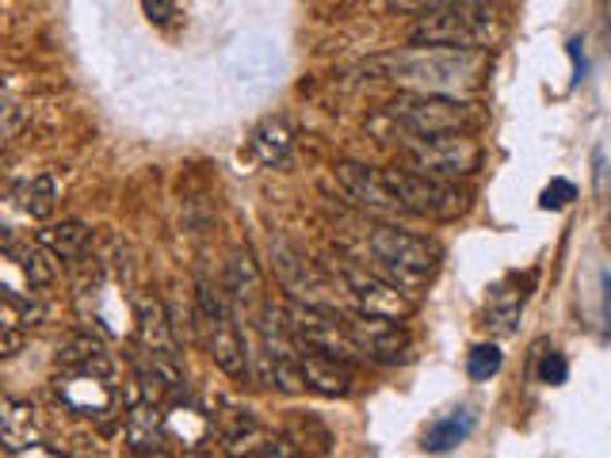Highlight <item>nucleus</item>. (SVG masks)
I'll return each mask as SVG.
<instances>
[{"label": "nucleus", "mask_w": 611, "mask_h": 458, "mask_svg": "<svg viewBox=\"0 0 611 458\" xmlns=\"http://www.w3.org/2000/svg\"><path fill=\"white\" fill-rule=\"evenodd\" d=\"M566 378H570V363H566V356L558 348L543 352V359H539V383L547 386H562Z\"/></svg>", "instance_id": "30"}, {"label": "nucleus", "mask_w": 611, "mask_h": 458, "mask_svg": "<svg viewBox=\"0 0 611 458\" xmlns=\"http://www.w3.org/2000/svg\"><path fill=\"white\" fill-rule=\"evenodd\" d=\"M222 287H226L230 302H234V309H261V267L248 253H234L226 261V279H222Z\"/></svg>", "instance_id": "20"}, {"label": "nucleus", "mask_w": 611, "mask_h": 458, "mask_svg": "<svg viewBox=\"0 0 611 458\" xmlns=\"http://www.w3.org/2000/svg\"><path fill=\"white\" fill-rule=\"evenodd\" d=\"M287 439H291V444H298V451H317V455H325V451H329V444H333L329 428L317 425L314 417H303V413H298V417H291Z\"/></svg>", "instance_id": "26"}, {"label": "nucleus", "mask_w": 611, "mask_h": 458, "mask_svg": "<svg viewBox=\"0 0 611 458\" xmlns=\"http://www.w3.org/2000/svg\"><path fill=\"white\" fill-rule=\"evenodd\" d=\"M352 336H356L359 352L367 363H398L409 352V333L401 325V317H375V314H356V322H348Z\"/></svg>", "instance_id": "11"}, {"label": "nucleus", "mask_w": 611, "mask_h": 458, "mask_svg": "<svg viewBox=\"0 0 611 458\" xmlns=\"http://www.w3.org/2000/svg\"><path fill=\"white\" fill-rule=\"evenodd\" d=\"M42 428H39V409L20 397H4L0 401V447L8 455H28L42 451L39 447Z\"/></svg>", "instance_id": "15"}, {"label": "nucleus", "mask_w": 611, "mask_h": 458, "mask_svg": "<svg viewBox=\"0 0 611 458\" xmlns=\"http://www.w3.org/2000/svg\"><path fill=\"white\" fill-rule=\"evenodd\" d=\"M291 145H295V131H291V123L283 115L264 119V123L253 131V138H248V153H253L261 164H283Z\"/></svg>", "instance_id": "23"}, {"label": "nucleus", "mask_w": 611, "mask_h": 458, "mask_svg": "<svg viewBox=\"0 0 611 458\" xmlns=\"http://www.w3.org/2000/svg\"><path fill=\"white\" fill-rule=\"evenodd\" d=\"M4 256L16 264V272L31 283V287H50L58 279V256L42 245L39 237L34 241H4Z\"/></svg>", "instance_id": "18"}, {"label": "nucleus", "mask_w": 611, "mask_h": 458, "mask_svg": "<svg viewBox=\"0 0 611 458\" xmlns=\"http://www.w3.org/2000/svg\"><path fill=\"white\" fill-rule=\"evenodd\" d=\"M333 283L340 287V295L352 302L356 314H375V317H406L413 314V298L406 287H398L394 279H386L383 272H367V267L337 264L333 267Z\"/></svg>", "instance_id": "8"}, {"label": "nucleus", "mask_w": 611, "mask_h": 458, "mask_svg": "<svg viewBox=\"0 0 611 458\" xmlns=\"http://www.w3.org/2000/svg\"><path fill=\"white\" fill-rule=\"evenodd\" d=\"M34 237H39L42 245H47L62 264L84 261V256H89V248H92V230L84 226V222H77V218L50 222V226H42L39 233H34Z\"/></svg>", "instance_id": "21"}, {"label": "nucleus", "mask_w": 611, "mask_h": 458, "mask_svg": "<svg viewBox=\"0 0 611 458\" xmlns=\"http://www.w3.org/2000/svg\"><path fill=\"white\" fill-rule=\"evenodd\" d=\"M367 248H371V261L378 272L406 291L425 287V283L436 275V267H440V248H436V241L417 237V233H406L398 226L371 230Z\"/></svg>", "instance_id": "3"}, {"label": "nucleus", "mask_w": 611, "mask_h": 458, "mask_svg": "<svg viewBox=\"0 0 611 458\" xmlns=\"http://www.w3.org/2000/svg\"><path fill=\"white\" fill-rule=\"evenodd\" d=\"M287 325L303 348L325 352L344 363H364L356 336H352L348 322L337 314V306H309V302H291L287 306Z\"/></svg>", "instance_id": "7"}, {"label": "nucleus", "mask_w": 611, "mask_h": 458, "mask_svg": "<svg viewBox=\"0 0 611 458\" xmlns=\"http://www.w3.org/2000/svg\"><path fill=\"white\" fill-rule=\"evenodd\" d=\"M401 150H406L409 169L436 180H462V176H475L481 169V145L467 131L406 138Z\"/></svg>", "instance_id": "6"}, {"label": "nucleus", "mask_w": 611, "mask_h": 458, "mask_svg": "<svg viewBox=\"0 0 611 458\" xmlns=\"http://www.w3.org/2000/svg\"><path fill=\"white\" fill-rule=\"evenodd\" d=\"M386 115L401 126L409 138L428 134H455L470 126V103L462 96H440V92H401L386 103Z\"/></svg>", "instance_id": "4"}, {"label": "nucleus", "mask_w": 611, "mask_h": 458, "mask_svg": "<svg viewBox=\"0 0 611 458\" xmlns=\"http://www.w3.org/2000/svg\"><path fill=\"white\" fill-rule=\"evenodd\" d=\"M54 390H58V401H62L73 417L96 420V425H111V420L119 417V401H123V390L115 386V378L92 375V370H62Z\"/></svg>", "instance_id": "9"}, {"label": "nucleus", "mask_w": 611, "mask_h": 458, "mask_svg": "<svg viewBox=\"0 0 611 458\" xmlns=\"http://www.w3.org/2000/svg\"><path fill=\"white\" fill-rule=\"evenodd\" d=\"M505 34L497 8L481 0H455V4L428 8L409 28L413 47H447V50H493Z\"/></svg>", "instance_id": "2"}, {"label": "nucleus", "mask_w": 611, "mask_h": 458, "mask_svg": "<svg viewBox=\"0 0 611 458\" xmlns=\"http://www.w3.org/2000/svg\"><path fill=\"white\" fill-rule=\"evenodd\" d=\"M142 12L150 16L153 23H169L176 16V0H142Z\"/></svg>", "instance_id": "31"}, {"label": "nucleus", "mask_w": 611, "mask_h": 458, "mask_svg": "<svg viewBox=\"0 0 611 458\" xmlns=\"http://www.w3.org/2000/svg\"><path fill=\"white\" fill-rule=\"evenodd\" d=\"M608 4H611V0H608Z\"/></svg>", "instance_id": "35"}, {"label": "nucleus", "mask_w": 611, "mask_h": 458, "mask_svg": "<svg viewBox=\"0 0 611 458\" xmlns=\"http://www.w3.org/2000/svg\"><path fill=\"white\" fill-rule=\"evenodd\" d=\"M337 180H340L344 195H348L356 206H364L367 214H386V218H394V214H401L398 199H394V192H390V187H386L383 172L367 169V164H352V161H344V164H337Z\"/></svg>", "instance_id": "13"}, {"label": "nucleus", "mask_w": 611, "mask_h": 458, "mask_svg": "<svg viewBox=\"0 0 611 458\" xmlns=\"http://www.w3.org/2000/svg\"><path fill=\"white\" fill-rule=\"evenodd\" d=\"M573 199H578V187L570 184V180H550V184L543 187V195H539V206L543 211H562V206H570Z\"/></svg>", "instance_id": "29"}, {"label": "nucleus", "mask_w": 611, "mask_h": 458, "mask_svg": "<svg viewBox=\"0 0 611 458\" xmlns=\"http://www.w3.org/2000/svg\"><path fill=\"white\" fill-rule=\"evenodd\" d=\"M58 367L62 370H92V375H108L115 378V359L103 348V340L89 333H77L58 348Z\"/></svg>", "instance_id": "19"}, {"label": "nucleus", "mask_w": 611, "mask_h": 458, "mask_svg": "<svg viewBox=\"0 0 611 458\" xmlns=\"http://www.w3.org/2000/svg\"><path fill=\"white\" fill-rule=\"evenodd\" d=\"M367 73L394 81L406 92H440V96H470L486 81V50L413 47L367 62Z\"/></svg>", "instance_id": "1"}, {"label": "nucleus", "mask_w": 611, "mask_h": 458, "mask_svg": "<svg viewBox=\"0 0 611 458\" xmlns=\"http://www.w3.org/2000/svg\"><path fill=\"white\" fill-rule=\"evenodd\" d=\"M398 8H420V12H428V8H440V4H455V0H394Z\"/></svg>", "instance_id": "32"}, {"label": "nucleus", "mask_w": 611, "mask_h": 458, "mask_svg": "<svg viewBox=\"0 0 611 458\" xmlns=\"http://www.w3.org/2000/svg\"><path fill=\"white\" fill-rule=\"evenodd\" d=\"M570 58H573V73H578L573 81H584V54H581V42L578 39L570 42Z\"/></svg>", "instance_id": "33"}, {"label": "nucleus", "mask_w": 611, "mask_h": 458, "mask_svg": "<svg viewBox=\"0 0 611 458\" xmlns=\"http://www.w3.org/2000/svg\"><path fill=\"white\" fill-rule=\"evenodd\" d=\"M386 187L398 199L401 214L413 218H459L467 211V192L455 187V180H436L417 169H386Z\"/></svg>", "instance_id": "5"}, {"label": "nucleus", "mask_w": 611, "mask_h": 458, "mask_svg": "<svg viewBox=\"0 0 611 458\" xmlns=\"http://www.w3.org/2000/svg\"><path fill=\"white\" fill-rule=\"evenodd\" d=\"M165 428H169V444H180L184 451H195V447H203L206 439H211V417H206L203 409H195V405H180V397L172 401V409L165 413Z\"/></svg>", "instance_id": "22"}, {"label": "nucleus", "mask_w": 611, "mask_h": 458, "mask_svg": "<svg viewBox=\"0 0 611 458\" xmlns=\"http://www.w3.org/2000/svg\"><path fill=\"white\" fill-rule=\"evenodd\" d=\"M123 444H126V451H134V455L165 451V444H169L165 413H161V405L153 401V397H145V401L131 397L126 420H123Z\"/></svg>", "instance_id": "14"}, {"label": "nucleus", "mask_w": 611, "mask_h": 458, "mask_svg": "<svg viewBox=\"0 0 611 458\" xmlns=\"http://www.w3.org/2000/svg\"><path fill=\"white\" fill-rule=\"evenodd\" d=\"M134 322H138V336L134 344L150 352H165V356H180V333L172 325L169 309L161 306L153 295H142L134 302Z\"/></svg>", "instance_id": "16"}, {"label": "nucleus", "mask_w": 611, "mask_h": 458, "mask_svg": "<svg viewBox=\"0 0 611 458\" xmlns=\"http://www.w3.org/2000/svg\"><path fill=\"white\" fill-rule=\"evenodd\" d=\"M475 431V413L470 409H451V413H444L440 420H432L425 431V451H432V455H447V451H455L459 444H467V436Z\"/></svg>", "instance_id": "24"}, {"label": "nucleus", "mask_w": 611, "mask_h": 458, "mask_svg": "<svg viewBox=\"0 0 611 458\" xmlns=\"http://www.w3.org/2000/svg\"><path fill=\"white\" fill-rule=\"evenodd\" d=\"M272 267H275V275H279L283 291H291V298L295 302H309V306H333L329 283L322 279V272H317L314 264H306L303 256H298L295 248H291L287 241H279V237H272Z\"/></svg>", "instance_id": "10"}, {"label": "nucleus", "mask_w": 611, "mask_h": 458, "mask_svg": "<svg viewBox=\"0 0 611 458\" xmlns=\"http://www.w3.org/2000/svg\"><path fill=\"white\" fill-rule=\"evenodd\" d=\"M501 367H505V352L497 348V344H475V348L467 352V375L475 378V383H489Z\"/></svg>", "instance_id": "27"}, {"label": "nucleus", "mask_w": 611, "mask_h": 458, "mask_svg": "<svg viewBox=\"0 0 611 458\" xmlns=\"http://www.w3.org/2000/svg\"><path fill=\"white\" fill-rule=\"evenodd\" d=\"M520 309H523V298H497L493 306L486 309V325L493 336H512L516 333V322H520Z\"/></svg>", "instance_id": "28"}, {"label": "nucleus", "mask_w": 611, "mask_h": 458, "mask_svg": "<svg viewBox=\"0 0 611 458\" xmlns=\"http://www.w3.org/2000/svg\"><path fill=\"white\" fill-rule=\"evenodd\" d=\"M200 328H203V340H206V352H211V359L218 363V367L226 370L230 378H241V383H248V378H253V363H248V344H245V336H241L234 314L200 322Z\"/></svg>", "instance_id": "12"}, {"label": "nucleus", "mask_w": 611, "mask_h": 458, "mask_svg": "<svg viewBox=\"0 0 611 458\" xmlns=\"http://www.w3.org/2000/svg\"><path fill=\"white\" fill-rule=\"evenodd\" d=\"M298 367H303L306 390H317L325 397H348L352 386H356L352 363H344L337 356H325V352L303 348V356H298Z\"/></svg>", "instance_id": "17"}, {"label": "nucleus", "mask_w": 611, "mask_h": 458, "mask_svg": "<svg viewBox=\"0 0 611 458\" xmlns=\"http://www.w3.org/2000/svg\"><path fill=\"white\" fill-rule=\"evenodd\" d=\"M600 287H604V322H608V333H611V275L608 272L600 275Z\"/></svg>", "instance_id": "34"}, {"label": "nucleus", "mask_w": 611, "mask_h": 458, "mask_svg": "<svg viewBox=\"0 0 611 458\" xmlns=\"http://www.w3.org/2000/svg\"><path fill=\"white\" fill-rule=\"evenodd\" d=\"M16 203H20V211L28 214V218L47 222L50 214H54V203H58V184H54V176L39 172V176L23 180V184L16 187Z\"/></svg>", "instance_id": "25"}]
</instances>
